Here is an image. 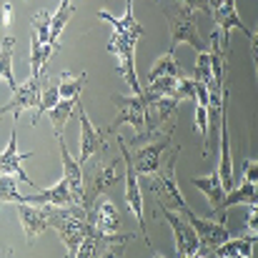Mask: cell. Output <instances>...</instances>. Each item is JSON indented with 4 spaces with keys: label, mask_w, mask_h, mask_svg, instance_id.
Listing matches in <instances>:
<instances>
[{
    "label": "cell",
    "mask_w": 258,
    "mask_h": 258,
    "mask_svg": "<svg viewBox=\"0 0 258 258\" xmlns=\"http://www.w3.org/2000/svg\"><path fill=\"white\" fill-rule=\"evenodd\" d=\"M171 136H173V128L171 131H158V133H136L133 138V146H136V156H133V168L138 175H153L161 166V153L168 148L171 143Z\"/></svg>",
    "instance_id": "cell-1"
},
{
    "label": "cell",
    "mask_w": 258,
    "mask_h": 258,
    "mask_svg": "<svg viewBox=\"0 0 258 258\" xmlns=\"http://www.w3.org/2000/svg\"><path fill=\"white\" fill-rule=\"evenodd\" d=\"M178 151L180 148H173L171 158L158 166V171L151 175V183H153V190L158 196V203L166 206V208H173L178 213H188V203L183 198V193L178 190V180H175V163H178Z\"/></svg>",
    "instance_id": "cell-2"
},
{
    "label": "cell",
    "mask_w": 258,
    "mask_h": 258,
    "mask_svg": "<svg viewBox=\"0 0 258 258\" xmlns=\"http://www.w3.org/2000/svg\"><path fill=\"white\" fill-rule=\"evenodd\" d=\"M86 166H90L88 180H83V208L88 211V208L93 206V201H95L108 185L118 183L120 171H118V163H115V161H108V158L103 156V151L95 153Z\"/></svg>",
    "instance_id": "cell-3"
},
{
    "label": "cell",
    "mask_w": 258,
    "mask_h": 258,
    "mask_svg": "<svg viewBox=\"0 0 258 258\" xmlns=\"http://www.w3.org/2000/svg\"><path fill=\"white\" fill-rule=\"evenodd\" d=\"M133 241V233H103L90 226L86 238L78 246L76 258H103V256H123V248Z\"/></svg>",
    "instance_id": "cell-4"
},
{
    "label": "cell",
    "mask_w": 258,
    "mask_h": 258,
    "mask_svg": "<svg viewBox=\"0 0 258 258\" xmlns=\"http://www.w3.org/2000/svg\"><path fill=\"white\" fill-rule=\"evenodd\" d=\"M113 105L118 108V115L108 128H103L108 133V138L115 136L120 125H133L136 133H143V128H146V100H143L141 93H133V95H125V98L113 95Z\"/></svg>",
    "instance_id": "cell-5"
},
{
    "label": "cell",
    "mask_w": 258,
    "mask_h": 258,
    "mask_svg": "<svg viewBox=\"0 0 258 258\" xmlns=\"http://www.w3.org/2000/svg\"><path fill=\"white\" fill-rule=\"evenodd\" d=\"M211 18L216 23V30L221 35V43L226 48H231V30H243V35L248 40H256V33L241 20L238 15V8H236V0H213L211 5Z\"/></svg>",
    "instance_id": "cell-6"
},
{
    "label": "cell",
    "mask_w": 258,
    "mask_h": 258,
    "mask_svg": "<svg viewBox=\"0 0 258 258\" xmlns=\"http://www.w3.org/2000/svg\"><path fill=\"white\" fill-rule=\"evenodd\" d=\"M168 25H171V53H175V48L180 45V43H188V45H193L198 53H203V50H208V45H206V40L201 38V33H198V23H196V15H193V10L190 8H185V5H180L178 8V13L175 15H168Z\"/></svg>",
    "instance_id": "cell-7"
},
{
    "label": "cell",
    "mask_w": 258,
    "mask_h": 258,
    "mask_svg": "<svg viewBox=\"0 0 258 258\" xmlns=\"http://www.w3.org/2000/svg\"><path fill=\"white\" fill-rule=\"evenodd\" d=\"M118 148H120L123 161H125V203H128V208L133 211L136 221H138V228H141V233H143V238H146V246L151 248V236H148V231H146L143 193H141V185H138V173H136V168H133L131 151H128V146H125V141H123V138H118ZM151 251H153V248H151Z\"/></svg>",
    "instance_id": "cell-8"
},
{
    "label": "cell",
    "mask_w": 258,
    "mask_h": 258,
    "mask_svg": "<svg viewBox=\"0 0 258 258\" xmlns=\"http://www.w3.org/2000/svg\"><path fill=\"white\" fill-rule=\"evenodd\" d=\"M188 218V223L193 226L196 236H198V251L196 256H211L213 248H218L226 238H231V231L226 228V223L213 221V218H198L193 211L183 213Z\"/></svg>",
    "instance_id": "cell-9"
},
{
    "label": "cell",
    "mask_w": 258,
    "mask_h": 258,
    "mask_svg": "<svg viewBox=\"0 0 258 258\" xmlns=\"http://www.w3.org/2000/svg\"><path fill=\"white\" fill-rule=\"evenodd\" d=\"M108 53L115 58L118 63V71L123 76V81L131 86L133 93H141V81H138V73H136V43L128 40V38H120V35H110L108 40Z\"/></svg>",
    "instance_id": "cell-10"
},
{
    "label": "cell",
    "mask_w": 258,
    "mask_h": 258,
    "mask_svg": "<svg viewBox=\"0 0 258 258\" xmlns=\"http://www.w3.org/2000/svg\"><path fill=\"white\" fill-rule=\"evenodd\" d=\"M161 216L171 223L173 238H175V256H185V258L196 256V251H198V236H196L193 226L188 223V218L183 213L173 211V208H166V206H161Z\"/></svg>",
    "instance_id": "cell-11"
},
{
    "label": "cell",
    "mask_w": 258,
    "mask_h": 258,
    "mask_svg": "<svg viewBox=\"0 0 258 258\" xmlns=\"http://www.w3.org/2000/svg\"><path fill=\"white\" fill-rule=\"evenodd\" d=\"M76 110H78V118H81V156H78V163H81V166H86L95 153L105 151L108 133H105V131H98V128L90 123V118L86 115V110H83L81 100L76 103Z\"/></svg>",
    "instance_id": "cell-12"
},
{
    "label": "cell",
    "mask_w": 258,
    "mask_h": 258,
    "mask_svg": "<svg viewBox=\"0 0 258 258\" xmlns=\"http://www.w3.org/2000/svg\"><path fill=\"white\" fill-rule=\"evenodd\" d=\"M40 88H43V78H33V76H30L25 83H18V86L13 88V98H10V103L3 105L0 113H3V115H5V113H13V118L18 120V115H20L23 110H33V108H38Z\"/></svg>",
    "instance_id": "cell-13"
},
{
    "label": "cell",
    "mask_w": 258,
    "mask_h": 258,
    "mask_svg": "<svg viewBox=\"0 0 258 258\" xmlns=\"http://www.w3.org/2000/svg\"><path fill=\"white\" fill-rule=\"evenodd\" d=\"M258 163L253 158H248L246 163H243V183L233 190H228L226 196H223V203H221V208L223 211H228L231 206H253L258 198L256 193V178H258Z\"/></svg>",
    "instance_id": "cell-14"
},
{
    "label": "cell",
    "mask_w": 258,
    "mask_h": 258,
    "mask_svg": "<svg viewBox=\"0 0 258 258\" xmlns=\"http://www.w3.org/2000/svg\"><path fill=\"white\" fill-rule=\"evenodd\" d=\"M178 105L180 100H175L173 95H161L146 103V128L148 133H158L168 120H175L178 115Z\"/></svg>",
    "instance_id": "cell-15"
},
{
    "label": "cell",
    "mask_w": 258,
    "mask_h": 258,
    "mask_svg": "<svg viewBox=\"0 0 258 258\" xmlns=\"http://www.w3.org/2000/svg\"><path fill=\"white\" fill-rule=\"evenodd\" d=\"M88 223L103 233H115V231H120V213L113 201L95 198L93 206L88 208Z\"/></svg>",
    "instance_id": "cell-16"
},
{
    "label": "cell",
    "mask_w": 258,
    "mask_h": 258,
    "mask_svg": "<svg viewBox=\"0 0 258 258\" xmlns=\"http://www.w3.org/2000/svg\"><path fill=\"white\" fill-rule=\"evenodd\" d=\"M15 211L20 216L23 231H25V241L33 243L45 228H48V211L45 206H35V203H15Z\"/></svg>",
    "instance_id": "cell-17"
},
{
    "label": "cell",
    "mask_w": 258,
    "mask_h": 258,
    "mask_svg": "<svg viewBox=\"0 0 258 258\" xmlns=\"http://www.w3.org/2000/svg\"><path fill=\"white\" fill-rule=\"evenodd\" d=\"M98 18L105 20V23H110V28H113L115 35L128 38V40H133V43H138L141 35H143V25H141V23L136 20V15H133V0H125V13H123L120 18H115V15H110V13H105V10H98Z\"/></svg>",
    "instance_id": "cell-18"
},
{
    "label": "cell",
    "mask_w": 258,
    "mask_h": 258,
    "mask_svg": "<svg viewBox=\"0 0 258 258\" xmlns=\"http://www.w3.org/2000/svg\"><path fill=\"white\" fill-rule=\"evenodd\" d=\"M23 203H35V206H71V203H78L68 180L60 178L53 188H38V193L33 196H23Z\"/></svg>",
    "instance_id": "cell-19"
},
{
    "label": "cell",
    "mask_w": 258,
    "mask_h": 258,
    "mask_svg": "<svg viewBox=\"0 0 258 258\" xmlns=\"http://www.w3.org/2000/svg\"><path fill=\"white\" fill-rule=\"evenodd\" d=\"M18 125H13V131H10V143H8V148L0 153V173H8V175H15L18 180H23V183H30V185H35L33 180H30V175L20 168V163L25 161V158H30L33 153L28 151V153H18Z\"/></svg>",
    "instance_id": "cell-20"
},
{
    "label": "cell",
    "mask_w": 258,
    "mask_h": 258,
    "mask_svg": "<svg viewBox=\"0 0 258 258\" xmlns=\"http://www.w3.org/2000/svg\"><path fill=\"white\" fill-rule=\"evenodd\" d=\"M193 185H196L198 190H203V196L208 198V203H211V216H216V221L226 223V211L221 208V203H223V196H226L228 190L223 188L218 173L213 171V173H208V175H203V178H193Z\"/></svg>",
    "instance_id": "cell-21"
},
{
    "label": "cell",
    "mask_w": 258,
    "mask_h": 258,
    "mask_svg": "<svg viewBox=\"0 0 258 258\" xmlns=\"http://www.w3.org/2000/svg\"><path fill=\"white\" fill-rule=\"evenodd\" d=\"M55 138H58V146H60V158H63V178L68 180V185H71V190H73L76 201L83 206V180H86L83 166H81V163L71 156V151H68L66 141H63V133H55Z\"/></svg>",
    "instance_id": "cell-22"
},
{
    "label": "cell",
    "mask_w": 258,
    "mask_h": 258,
    "mask_svg": "<svg viewBox=\"0 0 258 258\" xmlns=\"http://www.w3.org/2000/svg\"><path fill=\"white\" fill-rule=\"evenodd\" d=\"M221 163H218V178H221V183H223V188L226 190H231L233 188V180H236V175H233V161H231V146H228V118H226V105H223V113H221Z\"/></svg>",
    "instance_id": "cell-23"
},
{
    "label": "cell",
    "mask_w": 258,
    "mask_h": 258,
    "mask_svg": "<svg viewBox=\"0 0 258 258\" xmlns=\"http://www.w3.org/2000/svg\"><path fill=\"white\" fill-rule=\"evenodd\" d=\"M256 246V233L251 238H226L218 248H213V256L218 258H251Z\"/></svg>",
    "instance_id": "cell-24"
},
{
    "label": "cell",
    "mask_w": 258,
    "mask_h": 258,
    "mask_svg": "<svg viewBox=\"0 0 258 258\" xmlns=\"http://www.w3.org/2000/svg\"><path fill=\"white\" fill-rule=\"evenodd\" d=\"M60 48V43H33L30 45V76L33 78H43L45 66L50 63V58L55 55V50Z\"/></svg>",
    "instance_id": "cell-25"
},
{
    "label": "cell",
    "mask_w": 258,
    "mask_h": 258,
    "mask_svg": "<svg viewBox=\"0 0 258 258\" xmlns=\"http://www.w3.org/2000/svg\"><path fill=\"white\" fill-rule=\"evenodd\" d=\"M81 100V95H76V98H60L50 110H48V115H50V120H53V131L55 133H63V128H66V123L71 120V115L76 113V103Z\"/></svg>",
    "instance_id": "cell-26"
},
{
    "label": "cell",
    "mask_w": 258,
    "mask_h": 258,
    "mask_svg": "<svg viewBox=\"0 0 258 258\" xmlns=\"http://www.w3.org/2000/svg\"><path fill=\"white\" fill-rule=\"evenodd\" d=\"M13 48H15V38L5 35L3 43H0V81H5L10 86V90L18 86V81L13 76Z\"/></svg>",
    "instance_id": "cell-27"
},
{
    "label": "cell",
    "mask_w": 258,
    "mask_h": 258,
    "mask_svg": "<svg viewBox=\"0 0 258 258\" xmlns=\"http://www.w3.org/2000/svg\"><path fill=\"white\" fill-rule=\"evenodd\" d=\"M161 76H173V78H180V76H183V71H180V66H178V60H175V53H171V50L148 71L146 83H151V81H156V78H161Z\"/></svg>",
    "instance_id": "cell-28"
},
{
    "label": "cell",
    "mask_w": 258,
    "mask_h": 258,
    "mask_svg": "<svg viewBox=\"0 0 258 258\" xmlns=\"http://www.w3.org/2000/svg\"><path fill=\"white\" fill-rule=\"evenodd\" d=\"M58 93H60V98H76V95H81V90L86 86L88 76L86 73H78V76H71V73H60L58 76Z\"/></svg>",
    "instance_id": "cell-29"
},
{
    "label": "cell",
    "mask_w": 258,
    "mask_h": 258,
    "mask_svg": "<svg viewBox=\"0 0 258 258\" xmlns=\"http://www.w3.org/2000/svg\"><path fill=\"white\" fill-rule=\"evenodd\" d=\"M33 43H53L50 40V13L48 10H40L33 15Z\"/></svg>",
    "instance_id": "cell-30"
},
{
    "label": "cell",
    "mask_w": 258,
    "mask_h": 258,
    "mask_svg": "<svg viewBox=\"0 0 258 258\" xmlns=\"http://www.w3.org/2000/svg\"><path fill=\"white\" fill-rule=\"evenodd\" d=\"M60 100V93H58V86H43L40 88V100H38V108H35V115H33V125L40 120L43 113H48L55 103Z\"/></svg>",
    "instance_id": "cell-31"
},
{
    "label": "cell",
    "mask_w": 258,
    "mask_h": 258,
    "mask_svg": "<svg viewBox=\"0 0 258 258\" xmlns=\"http://www.w3.org/2000/svg\"><path fill=\"white\" fill-rule=\"evenodd\" d=\"M0 201L3 203H23V193L18 190L15 175L0 173Z\"/></svg>",
    "instance_id": "cell-32"
},
{
    "label": "cell",
    "mask_w": 258,
    "mask_h": 258,
    "mask_svg": "<svg viewBox=\"0 0 258 258\" xmlns=\"http://www.w3.org/2000/svg\"><path fill=\"white\" fill-rule=\"evenodd\" d=\"M193 81H201V83L211 86V55H208V50L198 53V60H196V76H193Z\"/></svg>",
    "instance_id": "cell-33"
},
{
    "label": "cell",
    "mask_w": 258,
    "mask_h": 258,
    "mask_svg": "<svg viewBox=\"0 0 258 258\" xmlns=\"http://www.w3.org/2000/svg\"><path fill=\"white\" fill-rule=\"evenodd\" d=\"M193 86H196L193 78L180 76L178 83H175V90H173V98H175V100H193Z\"/></svg>",
    "instance_id": "cell-34"
},
{
    "label": "cell",
    "mask_w": 258,
    "mask_h": 258,
    "mask_svg": "<svg viewBox=\"0 0 258 258\" xmlns=\"http://www.w3.org/2000/svg\"><path fill=\"white\" fill-rule=\"evenodd\" d=\"M180 5H185V8H190V10H211V5H213V0H178Z\"/></svg>",
    "instance_id": "cell-35"
},
{
    "label": "cell",
    "mask_w": 258,
    "mask_h": 258,
    "mask_svg": "<svg viewBox=\"0 0 258 258\" xmlns=\"http://www.w3.org/2000/svg\"><path fill=\"white\" fill-rule=\"evenodd\" d=\"M258 228V208L256 203L248 206V213H246V231H256Z\"/></svg>",
    "instance_id": "cell-36"
},
{
    "label": "cell",
    "mask_w": 258,
    "mask_h": 258,
    "mask_svg": "<svg viewBox=\"0 0 258 258\" xmlns=\"http://www.w3.org/2000/svg\"><path fill=\"white\" fill-rule=\"evenodd\" d=\"M0 25L3 28H10L13 25V8H10V3H5L0 8Z\"/></svg>",
    "instance_id": "cell-37"
},
{
    "label": "cell",
    "mask_w": 258,
    "mask_h": 258,
    "mask_svg": "<svg viewBox=\"0 0 258 258\" xmlns=\"http://www.w3.org/2000/svg\"><path fill=\"white\" fill-rule=\"evenodd\" d=\"M60 3H71V0H60Z\"/></svg>",
    "instance_id": "cell-38"
},
{
    "label": "cell",
    "mask_w": 258,
    "mask_h": 258,
    "mask_svg": "<svg viewBox=\"0 0 258 258\" xmlns=\"http://www.w3.org/2000/svg\"><path fill=\"white\" fill-rule=\"evenodd\" d=\"M0 208H3V201H0Z\"/></svg>",
    "instance_id": "cell-39"
},
{
    "label": "cell",
    "mask_w": 258,
    "mask_h": 258,
    "mask_svg": "<svg viewBox=\"0 0 258 258\" xmlns=\"http://www.w3.org/2000/svg\"><path fill=\"white\" fill-rule=\"evenodd\" d=\"M0 118H3V113H0Z\"/></svg>",
    "instance_id": "cell-40"
}]
</instances>
